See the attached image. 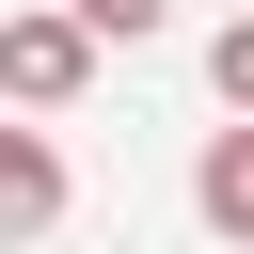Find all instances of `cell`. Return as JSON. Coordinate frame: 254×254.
<instances>
[{
	"label": "cell",
	"instance_id": "cell-1",
	"mask_svg": "<svg viewBox=\"0 0 254 254\" xmlns=\"http://www.w3.org/2000/svg\"><path fill=\"white\" fill-rule=\"evenodd\" d=\"M79 79H95V32H79V16H16V32H0V95H16V111H64Z\"/></svg>",
	"mask_w": 254,
	"mask_h": 254
},
{
	"label": "cell",
	"instance_id": "cell-2",
	"mask_svg": "<svg viewBox=\"0 0 254 254\" xmlns=\"http://www.w3.org/2000/svg\"><path fill=\"white\" fill-rule=\"evenodd\" d=\"M0 222H16V254L64 222V143L48 127H0Z\"/></svg>",
	"mask_w": 254,
	"mask_h": 254
},
{
	"label": "cell",
	"instance_id": "cell-3",
	"mask_svg": "<svg viewBox=\"0 0 254 254\" xmlns=\"http://www.w3.org/2000/svg\"><path fill=\"white\" fill-rule=\"evenodd\" d=\"M190 206H206V238H238V254H254V127H206V159H190Z\"/></svg>",
	"mask_w": 254,
	"mask_h": 254
},
{
	"label": "cell",
	"instance_id": "cell-4",
	"mask_svg": "<svg viewBox=\"0 0 254 254\" xmlns=\"http://www.w3.org/2000/svg\"><path fill=\"white\" fill-rule=\"evenodd\" d=\"M206 79H222V111L254 127V16H222V48H206Z\"/></svg>",
	"mask_w": 254,
	"mask_h": 254
},
{
	"label": "cell",
	"instance_id": "cell-5",
	"mask_svg": "<svg viewBox=\"0 0 254 254\" xmlns=\"http://www.w3.org/2000/svg\"><path fill=\"white\" fill-rule=\"evenodd\" d=\"M64 16H79V32H95V48H143V32H159V16H175V0H64Z\"/></svg>",
	"mask_w": 254,
	"mask_h": 254
}]
</instances>
